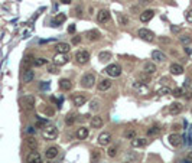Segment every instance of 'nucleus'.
<instances>
[{
  "instance_id": "1",
  "label": "nucleus",
  "mask_w": 192,
  "mask_h": 163,
  "mask_svg": "<svg viewBox=\"0 0 192 163\" xmlns=\"http://www.w3.org/2000/svg\"><path fill=\"white\" fill-rule=\"evenodd\" d=\"M42 137L45 140H55L58 137V129L55 126H46L43 130H42Z\"/></svg>"
},
{
  "instance_id": "11",
  "label": "nucleus",
  "mask_w": 192,
  "mask_h": 163,
  "mask_svg": "<svg viewBox=\"0 0 192 163\" xmlns=\"http://www.w3.org/2000/svg\"><path fill=\"white\" fill-rule=\"evenodd\" d=\"M72 103L75 107H81V105H84L87 103V95H84V94H81V92H78V94H75L72 97Z\"/></svg>"
},
{
  "instance_id": "8",
  "label": "nucleus",
  "mask_w": 192,
  "mask_h": 163,
  "mask_svg": "<svg viewBox=\"0 0 192 163\" xmlns=\"http://www.w3.org/2000/svg\"><path fill=\"white\" fill-rule=\"evenodd\" d=\"M97 142H98L100 146H108V144H110V142H111V134H110V133H107V131H104V133H100L98 139H97Z\"/></svg>"
},
{
  "instance_id": "50",
  "label": "nucleus",
  "mask_w": 192,
  "mask_h": 163,
  "mask_svg": "<svg viewBox=\"0 0 192 163\" xmlns=\"http://www.w3.org/2000/svg\"><path fill=\"white\" fill-rule=\"evenodd\" d=\"M68 32H69V33H74V32H75V26H74V25H71V26L68 27Z\"/></svg>"
},
{
  "instance_id": "34",
  "label": "nucleus",
  "mask_w": 192,
  "mask_h": 163,
  "mask_svg": "<svg viewBox=\"0 0 192 163\" xmlns=\"http://www.w3.org/2000/svg\"><path fill=\"white\" fill-rule=\"evenodd\" d=\"M124 137H126V139H130V140L136 139V130H134V129H129V130H126L124 131Z\"/></svg>"
},
{
  "instance_id": "14",
  "label": "nucleus",
  "mask_w": 192,
  "mask_h": 163,
  "mask_svg": "<svg viewBox=\"0 0 192 163\" xmlns=\"http://www.w3.org/2000/svg\"><path fill=\"white\" fill-rule=\"evenodd\" d=\"M69 49H71V45L66 43V42H59V43L55 45V51L58 53H68Z\"/></svg>"
},
{
  "instance_id": "7",
  "label": "nucleus",
  "mask_w": 192,
  "mask_h": 163,
  "mask_svg": "<svg viewBox=\"0 0 192 163\" xmlns=\"http://www.w3.org/2000/svg\"><path fill=\"white\" fill-rule=\"evenodd\" d=\"M20 104L23 108H26V110H32L33 105H35V97L32 95H25V97L20 98Z\"/></svg>"
},
{
  "instance_id": "52",
  "label": "nucleus",
  "mask_w": 192,
  "mask_h": 163,
  "mask_svg": "<svg viewBox=\"0 0 192 163\" xmlns=\"http://www.w3.org/2000/svg\"><path fill=\"white\" fill-rule=\"evenodd\" d=\"M27 133H29V134H33V133H35V129H33V127H27Z\"/></svg>"
},
{
  "instance_id": "13",
  "label": "nucleus",
  "mask_w": 192,
  "mask_h": 163,
  "mask_svg": "<svg viewBox=\"0 0 192 163\" xmlns=\"http://www.w3.org/2000/svg\"><path fill=\"white\" fill-rule=\"evenodd\" d=\"M68 56H66V53H58L55 58H53V65L56 66H61V65H65L66 62H68Z\"/></svg>"
},
{
  "instance_id": "35",
  "label": "nucleus",
  "mask_w": 192,
  "mask_h": 163,
  "mask_svg": "<svg viewBox=\"0 0 192 163\" xmlns=\"http://www.w3.org/2000/svg\"><path fill=\"white\" fill-rule=\"evenodd\" d=\"M159 131H160V129L158 127V126H153V127H150L149 130H147V136H156V134H159Z\"/></svg>"
},
{
  "instance_id": "29",
  "label": "nucleus",
  "mask_w": 192,
  "mask_h": 163,
  "mask_svg": "<svg viewBox=\"0 0 192 163\" xmlns=\"http://www.w3.org/2000/svg\"><path fill=\"white\" fill-rule=\"evenodd\" d=\"M113 58L111 52H107V51H103V52L98 53V59L101 61V62H108L110 59Z\"/></svg>"
},
{
  "instance_id": "45",
  "label": "nucleus",
  "mask_w": 192,
  "mask_h": 163,
  "mask_svg": "<svg viewBox=\"0 0 192 163\" xmlns=\"http://www.w3.org/2000/svg\"><path fill=\"white\" fill-rule=\"evenodd\" d=\"M74 13L77 14V16H82V7L81 6H77L74 9Z\"/></svg>"
},
{
  "instance_id": "48",
  "label": "nucleus",
  "mask_w": 192,
  "mask_h": 163,
  "mask_svg": "<svg viewBox=\"0 0 192 163\" xmlns=\"http://www.w3.org/2000/svg\"><path fill=\"white\" fill-rule=\"evenodd\" d=\"M171 29H172L173 33H178L179 30H181V26H175V25H172V27H171Z\"/></svg>"
},
{
  "instance_id": "46",
  "label": "nucleus",
  "mask_w": 192,
  "mask_h": 163,
  "mask_svg": "<svg viewBox=\"0 0 192 163\" xmlns=\"http://www.w3.org/2000/svg\"><path fill=\"white\" fill-rule=\"evenodd\" d=\"M80 42H81V36H78V35H75V36L72 38V43H74V45H78Z\"/></svg>"
},
{
  "instance_id": "43",
  "label": "nucleus",
  "mask_w": 192,
  "mask_h": 163,
  "mask_svg": "<svg viewBox=\"0 0 192 163\" xmlns=\"http://www.w3.org/2000/svg\"><path fill=\"white\" fill-rule=\"evenodd\" d=\"M48 71L51 72V74H58L59 69H58V66H56V65H49V66H48Z\"/></svg>"
},
{
  "instance_id": "42",
  "label": "nucleus",
  "mask_w": 192,
  "mask_h": 163,
  "mask_svg": "<svg viewBox=\"0 0 192 163\" xmlns=\"http://www.w3.org/2000/svg\"><path fill=\"white\" fill-rule=\"evenodd\" d=\"M98 105H100V101H98V100H93V101H91V110H93V111H97V110H98Z\"/></svg>"
},
{
  "instance_id": "54",
  "label": "nucleus",
  "mask_w": 192,
  "mask_h": 163,
  "mask_svg": "<svg viewBox=\"0 0 192 163\" xmlns=\"http://www.w3.org/2000/svg\"><path fill=\"white\" fill-rule=\"evenodd\" d=\"M143 2H146V3H149V2H152V0H143Z\"/></svg>"
},
{
  "instance_id": "36",
  "label": "nucleus",
  "mask_w": 192,
  "mask_h": 163,
  "mask_svg": "<svg viewBox=\"0 0 192 163\" xmlns=\"http://www.w3.org/2000/svg\"><path fill=\"white\" fill-rule=\"evenodd\" d=\"M75 121H77V117H75L74 114H68V116H66V118H65V124H66V126H72Z\"/></svg>"
},
{
  "instance_id": "27",
  "label": "nucleus",
  "mask_w": 192,
  "mask_h": 163,
  "mask_svg": "<svg viewBox=\"0 0 192 163\" xmlns=\"http://www.w3.org/2000/svg\"><path fill=\"white\" fill-rule=\"evenodd\" d=\"M133 88H134L136 91L139 92V94H146V92H147V87H146L145 84H142V82H139V81L133 84Z\"/></svg>"
},
{
  "instance_id": "37",
  "label": "nucleus",
  "mask_w": 192,
  "mask_h": 163,
  "mask_svg": "<svg viewBox=\"0 0 192 163\" xmlns=\"http://www.w3.org/2000/svg\"><path fill=\"white\" fill-rule=\"evenodd\" d=\"M48 64V61L45 58H36V59H33V65L35 66H42V65H46Z\"/></svg>"
},
{
  "instance_id": "40",
  "label": "nucleus",
  "mask_w": 192,
  "mask_h": 163,
  "mask_svg": "<svg viewBox=\"0 0 192 163\" xmlns=\"http://www.w3.org/2000/svg\"><path fill=\"white\" fill-rule=\"evenodd\" d=\"M181 42H182L184 45H188V43H191V42H192V36H188V35L181 36Z\"/></svg>"
},
{
  "instance_id": "33",
  "label": "nucleus",
  "mask_w": 192,
  "mask_h": 163,
  "mask_svg": "<svg viewBox=\"0 0 192 163\" xmlns=\"http://www.w3.org/2000/svg\"><path fill=\"white\" fill-rule=\"evenodd\" d=\"M117 153H119V147H117V146H110L108 150H107L108 157H116V156H117Z\"/></svg>"
},
{
  "instance_id": "53",
  "label": "nucleus",
  "mask_w": 192,
  "mask_h": 163,
  "mask_svg": "<svg viewBox=\"0 0 192 163\" xmlns=\"http://www.w3.org/2000/svg\"><path fill=\"white\" fill-rule=\"evenodd\" d=\"M61 3H64V5H71V0H61Z\"/></svg>"
},
{
  "instance_id": "19",
  "label": "nucleus",
  "mask_w": 192,
  "mask_h": 163,
  "mask_svg": "<svg viewBox=\"0 0 192 163\" xmlns=\"http://www.w3.org/2000/svg\"><path fill=\"white\" fill-rule=\"evenodd\" d=\"M182 104L181 103H172V104L169 105V114H172V116H176L179 114L181 111H182Z\"/></svg>"
},
{
  "instance_id": "41",
  "label": "nucleus",
  "mask_w": 192,
  "mask_h": 163,
  "mask_svg": "<svg viewBox=\"0 0 192 163\" xmlns=\"http://www.w3.org/2000/svg\"><path fill=\"white\" fill-rule=\"evenodd\" d=\"M172 94L175 95V97H182V95H184V90L178 87V88H175V90L172 91Z\"/></svg>"
},
{
  "instance_id": "51",
  "label": "nucleus",
  "mask_w": 192,
  "mask_h": 163,
  "mask_svg": "<svg viewBox=\"0 0 192 163\" xmlns=\"http://www.w3.org/2000/svg\"><path fill=\"white\" fill-rule=\"evenodd\" d=\"M186 160H188L189 163H192V152L189 153V155H188V156H186Z\"/></svg>"
},
{
  "instance_id": "31",
  "label": "nucleus",
  "mask_w": 192,
  "mask_h": 163,
  "mask_svg": "<svg viewBox=\"0 0 192 163\" xmlns=\"http://www.w3.org/2000/svg\"><path fill=\"white\" fill-rule=\"evenodd\" d=\"M145 144H146V139H142V137L132 140V147H143Z\"/></svg>"
},
{
  "instance_id": "21",
  "label": "nucleus",
  "mask_w": 192,
  "mask_h": 163,
  "mask_svg": "<svg viewBox=\"0 0 192 163\" xmlns=\"http://www.w3.org/2000/svg\"><path fill=\"white\" fill-rule=\"evenodd\" d=\"M143 72L147 74V75H152V74L156 72V65L153 62H146L145 65H143Z\"/></svg>"
},
{
  "instance_id": "24",
  "label": "nucleus",
  "mask_w": 192,
  "mask_h": 163,
  "mask_svg": "<svg viewBox=\"0 0 192 163\" xmlns=\"http://www.w3.org/2000/svg\"><path fill=\"white\" fill-rule=\"evenodd\" d=\"M152 59L158 61V62H163V61L168 59V56H166L163 52H160V51H153V52H152Z\"/></svg>"
},
{
  "instance_id": "26",
  "label": "nucleus",
  "mask_w": 192,
  "mask_h": 163,
  "mask_svg": "<svg viewBox=\"0 0 192 163\" xmlns=\"http://www.w3.org/2000/svg\"><path fill=\"white\" fill-rule=\"evenodd\" d=\"M88 134H90V131H88V129H87V127H80V129L77 130V137H78L80 140H84V139H87V137H88Z\"/></svg>"
},
{
  "instance_id": "22",
  "label": "nucleus",
  "mask_w": 192,
  "mask_h": 163,
  "mask_svg": "<svg viewBox=\"0 0 192 163\" xmlns=\"http://www.w3.org/2000/svg\"><path fill=\"white\" fill-rule=\"evenodd\" d=\"M97 88H98V91H107L108 88H111V81L110 79H103V81L98 82Z\"/></svg>"
},
{
  "instance_id": "17",
  "label": "nucleus",
  "mask_w": 192,
  "mask_h": 163,
  "mask_svg": "<svg viewBox=\"0 0 192 163\" xmlns=\"http://www.w3.org/2000/svg\"><path fill=\"white\" fill-rule=\"evenodd\" d=\"M85 36H87V39L88 40H98L100 38H101V33L97 30V29H91V30H88V32L85 33Z\"/></svg>"
},
{
  "instance_id": "6",
  "label": "nucleus",
  "mask_w": 192,
  "mask_h": 163,
  "mask_svg": "<svg viewBox=\"0 0 192 163\" xmlns=\"http://www.w3.org/2000/svg\"><path fill=\"white\" fill-rule=\"evenodd\" d=\"M111 19V14L107 9H101L98 13H97V22L98 23H108Z\"/></svg>"
},
{
  "instance_id": "44",
  "label": "nucleus",
  "mask_w": 192,
  "mask_h": 163,
  "mask_svg": "<svg viewBox=\"0 0 192 163\" xmlns=\"http://www.w3.org/2000/svg\"><path fill=\"white\" fill-rule=\"evenodd\" d=\"M185 19H186V22L192 23V9H189V10L185 13Z\"/></svg>"
},
{
  "instance_id": "12",
  "label": "nucleus",
  "mask_w": 192,
  "mask_h": 163,
  "mask_svg": "<svg viewBox=\"0 0 192 163\" xmlns=\"http://www.w3.org/2000/svg\"><path fill=\"white\" fill-rule=\"evenodd\" d=\"M26 163H42V157L38 152H30L26 156Z\"/></svg>"
},
{
  "instance_id": "3",
  "label": "nucleus",
  "mask_w": 192,
  "mask_h": 163,
  "mask_svg": "<svg viewBox=\"0 0 192 163\" xmlns=\"http://www.w3.org/2000/svg\"><path fill=\"white\" fill-rule=\"evenodd\" d=\"M104 71H106V74L110 75L111 78H117V77L121 75V66H120L119 64H111V65L107 66Z\"/></svg>"
},
{
  "instance_id": "2",
  "label": "nucleus",
  "mask_w": 192,
  "mask_h": 163,
  "mask_svg": "<svg viewBox=\"0 0 192 163\" xmlns=\"http://www.w3.org/2000/svg\"><path fill=\"white\" fill-rule=\"evenodd\" d=\"M80 82L82 88H93L95 85V75L94 74H84Z\"/></svg>"
},
{
  "instance_id": "9",
  "label": "nucleus",
  "mask_w": 192,
  "mask_h": 163,
  "mask_svg": "<svg viewBox=\"0 0 192 163\" xmlns=\"http://www.w3.org/2000/svg\"><path fill=\"white\" fill-rule=\"evenodd\" d=\"M153 16H155V10H152V9L143 10V12L140 13V22L147 23V22H150V20L153 19Z\"/></svg>"
},
{
  "instance_id": "10",
  "label": "nucleus",
  "mask_w": 192,
  "mask_h": 163,
  "mask_svg": "<svg viewBox=\"0 0 192 163\" xmlns=\"http://www.w3.org/2000/svg\"><path fill=\"white\" fill-rule=\"evenodd\" d=\"M58 155H59V149H58L56 146H51V147H48L46 152H45V157H46L48 160H53Z\"/></svg>"
},
{
  "instance_id": "38",
  "label": "nucleus",
  "mask_w": 192,
  "mask_h": 163,
  "mask_svg": "<svg viewBox=\"0 0 192 163\" xmlns=\"http://www.w3.org/2000/svg\"><path fill=\"white\" fill-rule=\"evenodd\" d=\"M119 23L123 25V26H127V25L130 23V20H129V18L124 16V14H119Z\"/></svg>"
},
{
  "instance_id": "25",
  "label": "nucleus",
  "mask_w": 192,
  "mask_h": 163,
  "mask_svg": "<svg viewBox=\"0 0 192 163\" xmlns=\"http://www.w3.org/2000/svg\"><path fill=\"white\" fill-rule=\"evenodd\" d=\"M169 71H171V74H173V75H181V74L184 72V66L179 65V64H172V65L169 66Z\"/></svg>"
},
{
  "instance_id": "28",
  "label": "nucleus",
  "mask_w": 192,
  "mask_h": 163,
  "mask_svg": "<svg viewBox=\"0 0 192 163\" xmlns=\"http://www.w3.org/2000/svg\"><path fill=\"white\" fill-rule=\"evenodd\" d=\"M66 19V14L65 13H58L55 18H53V25L55 26H59L61 23H64Z\"/></svg>"
},
{
  "instance_id": "39",
  "label": "nucleus",
  "mask_w": 192,
  "mask_h": 163,
  "mask_svg": "<svg viewBox=\"0 0 192 163\" xmlns=\"http://www.w3.org/2000/svg\"><path fill=\"white\" fill-rule=\"evenodd\" d=\"M159 95H168V94H172V90L169 88V87H162L159 91H158Z\"/></svg>"
},
{
  "instance_id": "49",
  "label": "nucleus",
  "mask_w": 192,
  "mask_h": 163,
  "mask_svg": "<svg viewBox=\"0 0 192 163\" xmlns=\"http://www.w3.org/2000/svg\"><path fill=\"white\" fill-rule=\"evenodd\" d=\"M48 121L46 120H39V121H38V124H36V126H38V127H39V126H45V124H46Z\"/></svg>"
},
{
  "instance_id": "15",
  "label": "nucleus",
  "mask_w": 192,
  "mask_h": 163,
  "mask_svg": "<svg viewBox=\"0 0 192 163\" xmlns=\"http://www.w3.org/2000/svg\"><path fill=\"white\" fill-rule=\"evenodd\" d=\"M168 142H169V144H172L173 147H178L179 144L182 143V137L179 136V134H176V133H173V134H169Z\"/></svg>"
},
{
  "instance_id": "47",
  "label": "nucleus",
  "mask_w": 192,
  "mask_h": 163,
  "mask_svg": "<svg viewBox=\"0 0 192 163\" xmlns=\"http://www.w3.org/2000/svg\"><path fill=\"white\" fill-rule=\"evenodd\" d=\"M159 42H162V43H171V39H169V38H165V36H160Z\"/></svg>"
},
{
  "instance_id": "20",
  "label": "nucleus",
  "mask_w": 192,
  "mask_h": 163,
  "mask_svg": "<svg viewBox=\"0 0 192 163\" xmlns=\"http://www.w3.org/2000/svg\"><path fill=\"white\" fill-rule=\"evenodd\" d=\"M59 88L62 91H69L72 88V82L68 78H61L59 79Z\"/></svg>"
},
{
  "instance_id": "30",
  "label": "nucleus",
  "mask_w": 192,
  "mask_h": 163,
  "mask_svg": "<svg viewBox=\"0 0 192 163\" xmlns=\"http://www.w3.org/2000/svg\"><path fill=\"white\" fill-rule=\"evenodd\" d=\"M100 159H101V150L94 149L91 152V163H97Z\"/></svg>"
},
{
  "instance_id": "23",
  "label": "nucleus",
  "mask_w": 192,
  "mask_h": 163,
  "mask_svg": "<svg viewBox=\"0 0 192 163\" xmlns=\"http://www.w3.org/2000/svg\"><path fill=\"white\" fill-rule=\"evenodd\" d=\"M33 77H35V74H33V71L30 69V68H27L26 71L23 72V77H22V81L25 82V84H27V82H30L33 79Z\"/></svg>"
},
{
  "instance_id": "18",
  "label": "nucleus",
  "mask_w": 192,
  "mask_h": 163,
  "mask_svg": "<svg viewBox=\"0 0 192 163\" xmlns=\"http://www.w3.org/2000/svg\"><path fill=\"white\" fill-rule=\"evenodd\" d=\"M103 126H104V120H103V117L94 116V117L91 118V127H93V129H101Z\"/></svg>"
},
{
  "instance_id": "16",
  "label": "nucleus",
  "mask_w": 192,
  "mask_h": 163,
  "mask_svg": "<svg viewBox=\"0 0 192 163\" xmlns=\"http://www.w3.org/2000/svg\"><path fill=\"white\" fill-rule=\"evenodd\" d=\"M25 143H26L27 149H30V152H35V150L38 149V142H36V139L33 136H27Z\"/></svg>"
},
{
  "instance_id": "5",
  "label": "nucleus",
  "mask_w": 192,
  "mask_h": 163,
  "mask_svg": "<svg viewBox=\"0 0 192 163\" xmlns=\"http://www.w3.org/2000/svg\"><path fill=\"white\" fill-rule=\"evenodd\" d=\"M137 35H139L143 40H146V42H153V40H155V33H153L152 30H149V29H146V27L139 29Z\"/></svg>"
},
{
  "instance_id": "32",
  "label": "nucleus",
  "mask_w": 192,
  "mask_h": 163,
  "mask_svg": "<svg viewBox=\"0 0 192 163\" xmlns=\"http://www.w3.org/2000/svg\"><path fill=\"white\" fill-rule=\"evenodd\" d=\"M137 78H139V82H142V84H145V85H147L150 82V75H147L145 72H140Z\"/></svg>"
},
{
  "instance_id": "4",
  "label": "nucleus",
  "mask_w": 192,
  "mask_h": 163,
  "mask_svg": "<svg viewBox=\"0 0 192 163\" xmlns=\"http://www.w3.org/2000/svg\"><path fill=\"white\" fill-rule=\"evenodd\" d=\"M75 61H77L78 64H81V65L87 64V62L90 61V52H88V51H85V49H81V51H78V52L75 53Z\"/></svg>"
}]
</instances>
